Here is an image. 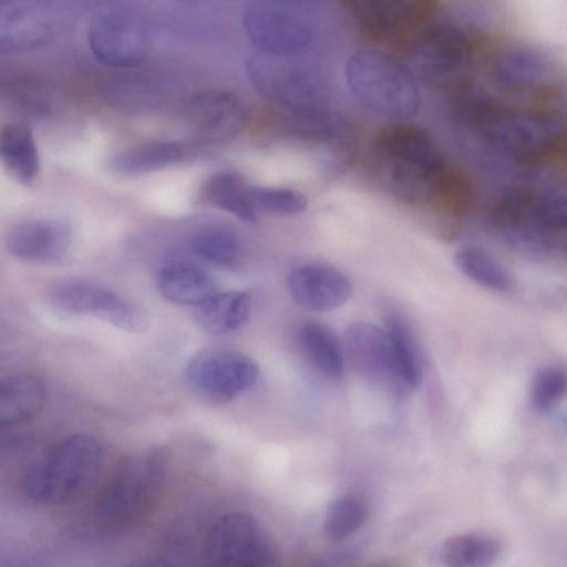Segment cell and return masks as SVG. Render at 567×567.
Listing matches in <instances>:
<instances>
[{"instance_id":"6da1fadb","label":"cell","mask_w":567,"mask_h":567,"mask_svg":"<svg viewBox=\"0 0 567 567\" xmlns=\"http://www.w3.org/2000/svg\"><path fill=\"white\" fill-rule=\"evenodd\" d=\"M372 164L382 186L395 198L437 210L461 174L449 165L427 132L400 123L378 132L372 143Z\"/></svg>"},{"instance_id":"7a4b0ae2","label":"cell","mask_w":567,"mask_h":567,"mask_svg":"<svg viewBox=\"0 0 567 567\" xmlns=\"http://www.w3.org/2000/svg\"><path fill=\"white\" fill-rule=\"evenodd\" d=\"M456 118L467 132L517 165L567 161V126L550 114L512 109L486 95H470L457 104Z\"/></svg>"},{"instance_id":"3957f363","label":"cell","mask_w":567,"mask_h":567,"mask_svg":"<svg viewBox=\"0 0 567 567\" xmlns=\"http://www.w3.org/2000/svg\"><path fill=\"white\" fill-rule=\"evenodd\" d=\"M167 455L148 449L126 457L100 489L93 516L110 532L131 529L157 504L167 476Z\"/></svg>"},{"instance_id":"277c9868","label":"cell","mask_w":567,"mask_h":567,"mask_svg":"<svg viewBox=\"0 0 567 567\" xmlns=\"http://www.w3.org/2000/svg\"><path fill=\"white\" fill-rule=\"evenodd\" d=\"M103 461V446L94 436H66L28 467L22 477L23 494L45 506L69 503L95 482Z\"/></svg>"},{"instance_id":"5b68a950","label":"cell","mask_w":567,"mask_h":567,"mask_svg":"<svg viewBox=\"0 0 567 567\" xmlns=\"http://www.w3.org/2000/svg\"><path fill=\"white\" fill-rule=\"evenodd\" d=\"M346 79L355 99L380 115L406 117L420 106V92L411 71L380 50L353 52L346 62Z\"/></svg>"},{"instance_id":"8992f818","label":"cell","mask_w":567,"mask_h":567,"mask_svg":"<svg viewBox=\"0 0 567 567\" xmlns=\"http://www.w3.org/2000/svg\"><path fill=\"white\" fill-rule=\"evenodd\" d=\"M321 11L317 2L256 0L243 13L245 33L259 53L299 56L319 35Z\"/></svg>"},{"instance_id":"52a82bcc","label":"cell","mask_w":567,"mask_h":567,"mask_svg":"<svg viewBox=\"0 0 567 567\" xmlns=\"http://www.w3.org/2000/svg\"><path fill=\"white\" fill-rule=\"evenodd\" d=\"M255 90L286 112L326 109L330 87L324 74L298 56L256 53L246 61Z\"/></svg>"},{"instance_id":"ba28073f","label":"cell","mask_w":567,"mask_h":567,"mask_svg":"<svg viewBox=\"0 0 567 567\" xmlns=\"http://www.w3.org/2000/svg\"><path fill=\"white\" fill-rule=\"evenodd\" d=\"M472 45L466 32L449 22H430L408 45V69L433 89H451L467 74Z\"/></svg>"},{"instance_id":"9c48e42d","label":"cell","mask_w":567,"mask_h":567,"mask_svg":"<svg viewBox=\"0 0 567 567\" xmlns=\"http://www.w3.org/2000/svg\"><path fill=\"white\" fill-rule=\"evenodd\" d=\"M204 567H271L272 556L258 520L236 511L218 517L203 544Z\"/></svg>"},{"instance_id":"30bf717a","label":"cell","mask_w":567,"mask_h":567,"mask_svg":"<svg viewBox=\"0 0 567 567\" xmlns=\"http://www.w3.org/2000/svg\"><path fill=\"white\" fill-rule=\"evenodd\" d=\"M50 302L58 309L99 318L127 332L147 329L146 311L135 301L106 287L85 280H64L49 291Z\"/></svg>"},{"instance_id":"8fae6325","label":"cell","mask_w":567,"mask_h":567,"mask_svg":"<svg viewBox=\"0 0 567 567\" xmlns=\"http://www.w3.org/2000/svg\"><path fill=\"white\" fill-rule=\"evenodd\" d=\"M347 11L359 31L378 42H410L431 22L435 4L420 0H354Z\"/></svg>"},{"instance_id":"7c38bea8","label":"cell","mask_w":567,"mask_h":567,"mask_svg":"<svg viewBox=\"0 0 567 567\" xmlns=\"http://www.w3.org/2000/svg\"><path fill=\"white\" fill-rule=\"evenodd\" d=\"M492 224L503 241L520 255L540 258L551 248L554 233L540 218L533 188L505 192L493 207Z\"/></svg>"},{"instance_id":"4fadbf2b","label":"cell","mask_w":567,"mask_h":567,"mask_svg":"<svg viewBox=\"0 0 567 567\" xmlns=\"http://www.w3.org/2000/svg\"><path fill=\"white\" fill-rule=\"evenodd\" d=\"M258 375L259 368L251 358L225 349L203 350L186 367L192 388L216 403H227L246 392Z\"/></svg>"},{"instance_id":"5bb4252c","label":"cell","mask_w":567,"mask_h":567,"mask_svg":"<svg viewBox=\"0 0 567 567\" xmlns=\"http://www.w3.org/2000/svg\"><path fill=\"white\" fill-rule=\"evenodd\" d=\"M87 40L102 63L120 69L134 68L147 54L148 38L141 18L127 9H112L91 22Z\"/></svg>"},{"instance_id":"9a60e30c","label":"cell","mask_w":567,"mask_h":567,"mask_svg":"<svg viewBox=\"0 0 567 567\" xmlns=\"http://www.w3.org/2000/svg\"><path fill=\"white\" fill-rule=\"evenodd\" d=\"M186 121L193 133L208 143L227 142L245 128L246 103L236 93L208 90L194 94L185 105Z\"/></svg>"},{"instance_id":"2e32d148","label":"cell","mask_w":567,"mask_h":567,"mask_svg":"<svg viewBox=\"0 0 567 567\" xmlns=\"http://www.w3.org/2000/svg\"><path fill=\"white\" fill-rule=\"evenodd\" d=\"M56 31L52 8L41 1L9 0L0 2V51L16 54L47 44Z\"/></svg>"},{"instance_id":"e0dca14e","label":"cell","mask_w":567,"mask_h":567,"mask_svg":"<svg viewBox=\"0 0 567 567\" xmlns=\"http://www.w3.org/2000/svg\"><path fill=\"white\" fill-rule=\"evenodd\" d=\"M344 346L346 357L360 377L371 383L402 386L392 341L384 328L354 322L346 331Z\"/></svg>"},{"instance_id":"ac0fdd59","label":"cell","mask_w":567,"mask_h":567,"mask_svg":"<svg viewBox=\"0 0 567 567\" xmlns=\"http://www.w3.org/2000/svg\"><path fill=\"white\" fill-rule=\"evenodd\" d=\"M491 73L499 86L514 92L546 90L559 80L555 61L526 45L511 47L499 52L492 62Z\"/></svg>"},{"instance_id":"d6986e66","label":"cell","mask_w":567,"mask_h":567,"mask_svg":"<svg viewBox=\"0 0 567 567\" xmlns=\"http://www.w3.org/2000/svg\"><path fill=\"white\" fill-rule=\"evenodd\" d=\"M286 285L291 299L312 312L334 310L343 306L352 292L351 282L343 272L321 264L293 269Z\"/></svg>"},{"instance_id":"ffe728a7","label":"cell","mask_w":567,"mask_h":567,"mask_svg":"<svg viewBox=\"0 0 567 567\" xmlns=\"http://www.w3.org/2000/svg\"><path fill=\"white\" fill-rule=\"evenodd\" d=\"M4 243L8 251L18 259L53 262L69 251L71 230L61 219L31 218L12 226Z\"/></svg>"},{"instance_id":"44dd1931","label":"cell","mask_w":567,"mask_h":567,"mask_svg":"<svg viewBox=\"0 0 567 567\" xmlns=\"http://www.w3.org/2000/svg\"><path fill=\"white\" fill-rule=\"evenodd\" d=\"M281 126L289 137L334 156L352 150L354 135L349 123L326 109L286 112Z\"/></svg>"},{"instance_id":"7402d4cb","label":"cell","mask_w":567,"mask_h":567,"mask_svg":"<svg viewBox=\"0 0 567 567\" xmlns=\"http://www.w3.org/2000/svg\"><path fill=\"white\" fill-rule=\"evenodd\" d=\"M45 400V385L41 378L19 373L0 383V426L11 427L33 417Z\"/></svg>"},{"instance_id":"603a6c76","label":"cell","mask_w":567,"mask_h":567,"mask_svg":"<svg viewBox=\"0 0 567 567\" xmlns=\"http://www.w3.org/2000/svg\"><path fill=\"white\" fill-rule=\"evenodd\" d=\"M503 551L502 543L493 535L470 532L446 538L436 553L437 567H492Z\"/></svg>"},{"instance_id":"cb8c5ba5","label":"cell","mask_w":567,"mask_h":567,"mask_svg":"<svg viewBox=\"0 0 567 567\" xmlns=\"http://www.w3.org/2000/svg\"><path fill=\"white\" fill-rule=\"evenodd\" d=\"M157 288L173 303L196 307L217 292L216 284L207 272L185 262L163 267L157 276Z\"/></svg>"},{"instance_id":"d4e9b609","label":"cell","mask_w":567,"mask_h":567,"mask_svg":"<svg viewBox=\"0 0 567 567\" xmlns=\"http://www.w3.org/2000/svg\"><path fill=\"white\" fill-rule=\"evenodd\" d=\"M251 297L246 291L216 292L196 307L195 318L210 334H226L238 330L248 320Z\"/></svg>"},{"instance_id":"484cf974","label":"cell","mask_w":567,"mask_h":567,"mask_svg":"<svg viewBox=\"0 0 567 567\" xmlns=\"http://www.w3.org/2000/svg\"><path fill=\"white\" fill-rule=\"evenodd\" d=\"M298 342L307 359L324 377L340 380L346 357L336 333L318 321H306L298 330Z\"/></svg>"},{"instance_id":"4316f807","label":"cell","mask_w":567,"mask_h":567,"mask_svg":"<svg viewBox=\"0 0 567 567\" xmlns=\"http://www.w3.org/2000/svg\"><path fill=\"white\" fill-rule=\"evenodd\" d=\"M248 185L238 174L229 171L209 176L200 187L199 200L225 210L246 223L257 220Z\"/></svg>"},{"instance_id":"83f0119b","label":"cell","mask_w":567,"mask_h":567,"mask_svg":"<svg viewBox=\"0 0 567 567\" xmlns=\"http://www.w3.org/2000/svg\"><path fill=\"white\" fill-rule=\"evenodd\" d=\"M184 156L185 148L177 142H151L114 154L107 167L117 175L136 176L174 165Z\"/></svg>"},{"instance_id":"f1b7e54d","label":"cell","mask_w":567,"mask_h":567,"mask_svg":"<svg viewBox=\"0 0 567 567\" xmlns=\"http://www.w3.org/2000/svg\"><path fill=\"white\" fill-rule=\"evenodd\" d=\"M0 154L9 174L20 184L30 186L39 175L40 164L33 135L23 123L2 127Z\"/></svg>"},{"instance_id":"f546056e","label":"cell","mask_w":567,"mask_h":567,"mask_svg":"<svg viewBox=\"0 0 567 567\" xmlns=\"http://www.w3.org/2000/svg\"><path fill=\"white\" fill-rule=\"evenodd\" d=\"M384 329L388 331L404 389H415L422 379V362L416 341L409 324L396 313L386 316Z\"/></svg>"},{"instance_id":"4dcf8cb0","label":"cell","mask_w":567,"mask_h":567,"mask_svg":"<svg viewBox=\"0 0 567 567\" xmlns=\"http://www.w3.org/2000/svg\"><path fill=\"white\" fill-rule=\"evenodd\" d=\"M454 262L464 276L484 288L506 291L512 287V277L507 270L478 248L467 247L458 250Z\"/></svg>"},{"instance_id":"1f68e13d","label":"cell","mask_w":567,"mask_h":567,"mask_svg":"<svg viewBox=\"0 0 567 567\" xmlns=\"http://www.w3.org/2000/svg\"><path fill=\"white\" fill-rule=\"evenodd\" d=\"M365 503L353 494L334 498L328 506L323 519V530L328 538L341 540L357 533L365 523Z\"/></svg>"},{"instance_id":"d6a6232c","label":"cell","mask_w":567,"mask_h":567,"mask_svg":"<svg viewBox=\"0 0 567 567\" xmlns=\"http://www.w3.org/2000/svg\"><path fill=\"white\" fill-rule=\"evenodd\" d=\"M2 95L16 110L38 117L49 113L50 101L42 84L28 75L11 74L2 78Z\"/></svg>"},{"instance_id":"836d02e7","label":"cell","mask_w":567,"mask_h":567,"mask_svg":"<svg viewBox=\"0 0 567 567\" xmlns=\"http://www.w3.org/2000/svg\"><path fill=\"white\" fill-rule=\"evenodd\" d=\"M190 248L199 258L218 266H233L241 255L238 237L224 228L199 231L193 237Z\"/></svg>"},{"instance_id":"e575fe53","label":"cell","mask_w":567,"mask_h":567,"mask_svg":"<svg viewBox=\"0 0 567 567\" xmlns=\"http://www.w3.org/2000/svg\"><path fill=\"white\" fill-rule=\"evenodd\" d=\"M567 393V372L559 367L540 369L529 391L533 409L539 413L550 411Z\"/></svg>"},{"instance_id":"d590c367","label":"cell","mask_w":567,"mask_h":567,"mask_svg":"<svg viewBox=\"0 0 567 567\" xmlns=\"http://www.w3.org/2000/svg\"><path fill=\"white\" fill-rule=\"evenodd\" d=\"M542 220L554 234L567 229V184H553L535 189Z\"/></svg>"},{"instance_id":"8d00e7d4","label":"cell","mask_w":567,"mask_h":567,"mask_svg":"<svg viewBox=\"0 0 567 567\" xmlns=\"http://www.w3.org/2000/svg\"><path fill=\"white\" fill-rule=\"evenodd\" d=\"M249 194L254 206L279 214H298L307 206L306 197L287 188H270L250 185Z\"/></svg>"},{"instance_id":"74e56055","label":"cell","mask_w":567,"mask_h":567,"mask_svg":"<svg viewBox=\"0 0 567 567\" xmlns=\"http://www.w3.org/2000/svg\"><path fill=\"white\" fill-rule=\"evenodd\" d=\"M130 567H173V566H171L167 563L159 561V560H146V561L136 563Z\"/></svg>"},{"instance_id":"f35d334b","label":"cell","mask_w":567,"mask_h":567,"mask_svg":"<svg viewBox=\"0 0 567 567\" xmlns=\"http://www.w3.org/2000/svg\"><path fill=\"white\" fill-rule=\"evenodd\" d=\"M373 567H381V566H373Z\"/></svg>"},{"instance_id":"ab89813d","label":"cell","mask_w":567,"mask_h":567,"mask_svg":"<svg viewBox=\"0 0 567 567\" xmlns=\"http://www.w3.org/2000/svg\"><path fill=\"white\" fill-rule=\"evenodd\" d=\"M566 251H567V246H566Z\"/></svg>"}]
</instances>
